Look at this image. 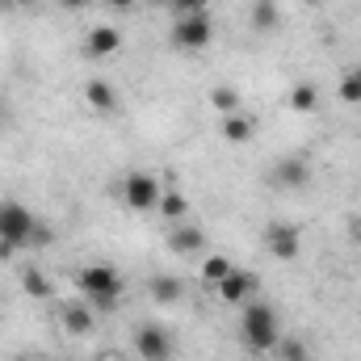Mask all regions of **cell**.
<instances>
[{
  "label": "cell",
  "instance_id": "cell-1",
  "mask_svg": "<svg viewBox=\"0 0 361 361\" xmlns=\"http://www.w3.org/2000/svg\"><path fill=\"white\" fill-rule=\"evenodd\" d=\"M240 341L248 345V353H273V345L281 341V328H277V311H273L269 302H257V298L244 302Z\"/></svg>",
  "mask_w": 361,
  "mask_h": 361
},
{
  "label": "cell",
  "instance_id": "cell-2",
  "mask_svg": "<svg viewBox=\"0 0 361 361\" xmlns=\"http://www.w3.org/2000/svg\"><path fill=\"white\" fill-rule=\"evenodd\" d=\"M76 286L92 302V311H114L118 298H122V273L114 265H85L76 273Z\"/></svg>",
  "mask_w": 361,
  "mask_h": 361
},
{
  "label": "cell",
  "instance_id": "cell-3",
  "mask_svg": "<svg viewBox=\"0 0 361 361\" xmlns=\"http://www.w3.org/2000/svg\"><path fill=\"white\" fill-rule=\"evenodd\" d=\"M169 42H173L177 51H206V47L214 42V21H210V13H180L177 21H173V30H169Z\"/></svg>",
  "mask_w": 361,
  "mask_h": 361
},
{
  "label": "cell",
  "instance_id": "cell-4",
  "mask_svg": "<svg viewBox=\"0 0 361 361\" xmlns=\"http://www.w3.org/2000/svg\"><path fill=\"white\" fill-rule=\"evenodd\" d=\"M34 227H38V214H34L30 206H21V202H13V197L0 202V240L25 248V244L34 240Z\"/></svg>",
  "mask_w": 361,
  "mask_h": 361
},
{
  "label": "cell",
  "instance_id": "cell-5",
  "mask_svg": "<svg viewBox=\"0 0 361 361\" xmlns=\"http://www.w3.org/2000/svg\"><path fill=\"white\" fill-rule=\"evenodd\" d=\"M160 180L152 177V173H126L122 177V202L130 206V210H139V214H152V210H160Z\"/></svg>",
  "mask_w": 361,
  "mask_h": 361
},
{
  "label": "cell",
  "instance_id": "cell-6",
  "mask_svg": "<svg viewBox=\"0 0 361 361\" xmlns=\"http://www.w3.org/2000/svg\"><path fill=\"white\" fill-rule=\"evenodd\" d=\"M135 353L143 361H173L177 345H173V336L160 324H139L135 328Z\"/></svg>",
  "mask_w": 361,
  "mask_h": 361
},
{
  "label": "cell",
  "instance_id": "cell-7",
  "mask_svg": "<svg viewBox=\"0 0 361 361\" xmlns=\"http://www.w3.org/2000/svg\"><path fill=\"white\" fill-rule=\"evenodd\" d=\"M269 185L273 189H286V193L307 189V185H311V160H302V156H281L269 169Z\"/></svg>",
  "mask_w": 361,
  "mask_h": 361
},
{
  "label": "cell",
  "instance_id": "cell-8",
  "mask_svg": "<svg viewBox=\"0 0 361 361\" xmlns=\"http://www.w3.org/2000/svg\"><path fill=\"white\" fill-rule=\"evenodd\" d=\"M265 248H269V257H277V261H294L298 248H302V235H298L294 223L273 219L269 227H265Z\"/></svg>",
  "mask_w": 361,
  "mask_h": 361
},
{
  "label": "cell",
  "instance_id": "cell-9",
  "mask_svg": "<svg viewBox=\"0 0 361 361\" xmlns=\"http://www.w3.org/2000/svg\"><path fill=\"white\" fill-rule=\"evenodd\" d=\"M219 298L223 302H231V307H244L248 298H252V290H257V273H248V269H231L219 286Z\"/></svg>",
  "mask_w": 361,
  "mask_h": 361
},
{
  "label": "cell",
  "instance_id": "cell-10",
  "mask_svg": "<svg viewBox=\"0 0 361 361\" xmlns=\"http://www.w3.org/2000/svg\"><path fill=\"white\" fill-rule=\"evenodd\" d=\"M118 51H122V34L114 25H92L89 34H85V55L89 59H109Z\"/></svg>",
  "mask_w": 361,
  "mask_h": 361
},
{
  "label": "cell",
  "instance_id": "cell-11",
  "mask_svg": "<svg viewBox=\"0 0 361 361\" xmlns=\"http://www.w3.org/2000/svg\"><path fill=\"white\" fill-rule=\"evenodd\" d=\"M169 248H173L177 257H197V252L206 248V231L193 227V223H173V231H169Z\"/></svg>",
  "mask_w": 361,
  "mask_h": 361
},
{
  "label": "cell",
  "instance_id": "cell-12",
  "mask_svg": "<svg viewBox=\"0 0 361 361\" xmlns=\"http://www.w3.org/2000/svg\"><path fill=\"white\" fill-rule=\"evenodd\" d=\"M252 135H257V118H252V114L235 109V114L223 118V139H227V143H252Z\"/></svg>",
  "mask_w": 361,
  "mask_h": 361
},
{
  "label": "cell",
  "instance_id": "cell-13",
  "mask_svg": "<svg viewBox=\"0 0 361 361\" xmlns=\"http://www.w3.org/2000/svg\"><path fill=\"white\" fill-rule=\"evenodd\" d=\"M85 97H89V105L97 114H118V105H122V97H118V89L109 80H89L85 85Z\"/></svg>",
  "mask_w": 361,
  "mask_h": 361
},
{
  "label": "cell",
  "instance_id": "cell-14",
  "mask_svg": "<svg viewBox=\"0 0 361 361\" xmlns=\"http://www.w3.org/2000/svg\"><path fill=\"white\" fill-rule=\"evenodd\" d=\"M152 298L156 302H164V307H173L185 298V281L173 277V273H160V277H152Z\"/></svg>",
  "mask_w": 361,
  "mask_h": 361
},
{
  "label": "cell",
  "instance_id": "cell-15",
  "mask_svg": "<svg viewBox=\"0 0 361 361\" xmlns=\"http://www.w3.org/2000/svg\"><path fill=\"white\" fill-rule=\"evenodd\" d=\"M63 328H68V336H89L92 328H97V315H92V307H63Z\"/></svg>",
  "mask_w": 361,
  "mask_h": 361
},
{
  "label": "cell",
  "instance_id": "cell-16",
  "mask_svg": "<svg viewBox=\"0 0 361 361\" xmlns=\"http://www.w3.org/2000/svg\"><path fill=\"white\" fill-rule=\"evenodd\" d=\"M248 21H252V30H257V34H269V30H277V25H281V8H277V0H257Z\"/></svg>",
  "mask_w": 361,
  "mask_h": 361
},
{
  "label": "cell",
  "instance_id": "cell-17",
  "mask_svg": "<svg viewBox=\"0 0 361 361\" xmlns=\"http://www.w3.org/2000/svg\"><path fill=\"white\" fill-rule=\"evenodd\" d=\"M315 105H319V89H315L311 80H298V85L290 89V109H294V114H315Z\"/></svg>",
  "mask_w": 361,
  "mask_h": 361
},
{
  "label": "cell",
  "instance_id": "cell-18",
  "mask_svg": "<svg viewBox=\"0 0 361 361\" xmlns=\"http://www.w3.org/2000/svg\"><path fill=\"white\" fill-rule=\"evenodd\" d=\"M210 105H214V114H223V118L235 114V109H244V105H240V92L231 89V85H214V89H210Z\"/></svg>",
  "mask_w": 361,
  "mask_h": 361
},
{
  "label": "cell",
  "instance_id": "cell-19",
  "mask_svg": "<svg viewBox=\"0 0 361 361\" xmlns=\"http://www.w3.org/2000/svg\"><path fill=\"white\" fill-rule=\"evenodd\" d=\"M160 214H164L169 223H185V214H189V202H185V193H180V189H169V193L160 197Z\"/></svg>",
  "mask_w": 361,
  "mask_h": 361
},
{
  "label": "cell",
  "instance_id": "cell-20",
  "mask_svg": "<svg viewBox=\"0 0 361 361\" xmlns=\"http://www.w3.org/2000/svg\"><path fill=\"white\" fill-rule=\"evenodd\" d=\"M273 357L277 361H311V349H307L298 336H281V341L273 345Z\"/></svg>",
  "mask_w": 361,
  "mask_h": 361
},
{
  "label": "cell",
  "instance_id": "cell-21",
  "mask_svg": "<svg viewBox=\"0 0 361 361\" xmlns=\"http://www.w3.org/2000/svg\"><path fill=\"white\" fill-rule=\"evenodd\" d=\"M336 97H341V101H349V105H361V68H349V72H341Z\"/></svg>",
  "mask_w": 361,
  "mask_h": 361
},
{
  "label": "cell",
  "instance_id": "cell-22",
  "mask_svg": "<svg viewBox=\"0 0 361 361\" xmlns=\"http://www.w3.org/2000/svg\"><path fill=\"white\" fill-rule=\"evenodd\" d=\"M231 269H235V265H231L227 257H206V261H202V281H206V286H219Z\"/></svg>",
  "mask_w": 361,
  "mask_h": 361
},
{
  "label": "cell",
  "instance_id": "cell-23",
  "mask_svg": "<svg viewBox=\"0 0 361 361\" xmlns=\"http://www.w3.org/2000/svg\"><path fill=\"white\" fill-rule=\"evenodd\" d=\"M21 286H25L30 298H51V281L42 277V269H25L21 273Z\"/></svg>",
  "mask_w": 361,
  "mask_h": 361
},
{
  "label": "cell",
  "instance_id": "cell-24",
  "mask_svg": "<svg viewBox=\"0 0 361 361\" xmlns=\"http://www.w3.org/2000/svg\"><path fill=\"white\" fill-rule=\"evenodd\" d=\"M173 4H177V13H206L214 0H173Z\"/></svg>",
  "mask_w": 361,
  "mask_h": 361
},
{
  "label": "cell",
  "instance_id": "cell-25",
  "mask_svg": "<svg viewBox=\"0 0 361 361\" xmlns=\"http://www.w3.org/2000/svg\"><path fill=\"white\" fill-rule=\"evenodd\" d=\"M30 244H51V227H42V223H38V227H34V240H30Z\"/></svg>",
  "mask_w": 361,
  "mask_h": 361
},
{
  "label": "cell",
  "instance_id": "cell-26",
  "mask_svg": "<svg viewBox=\"0 0 361 361\" xmlns=\"http://www.w3.org/2000/svg\"><path fill=\"white\" fill-rule=\"evenodd\" d=\"M13 252H17V244H8V240H0V261H8Z\"/></svg>",
  "mask_w": 361,
  "mask_h": 361
},
{
  "label": "cell",
  "instance_id": "cell-27",
  "mask_svg": "<svg viewBox=\"0 0 361 361\" xmlns=\"http://www.w3.org/2000/svg\"><path fill=\"white\" fill-rule=\"evenodd\" d=\"M105 4H109V8H130L135 0H105Z\"/></svg>",
  "mask_w": 361,
  "mask_h": 361
},
{
  "label": "cell",
  "instance_id": "cell-28",
  "mask_svg": "<svg viewBox=\"0 0 361 361\" xmlns=\"http://www.w3.org/2000/svg\"><path fill=\"white\" fill-rule=\"evenodd\" d=\"M63 8H80V4H89V0H59Z\"/></svg>",
  "mask_w": 361,
  "mask_h": 361
},
{
  "label": "cell",
  "instance_id": "cell-29",
  "mask_svg": "<svg viewBox=\"0 0 361 361\" xmlns=\"http://www.w3.org/2000/svg\"><path fill=\"white\" fill-rule=\"evenodd\" d=\"M4 4H13V8H30L34 0H4Z\"/></svg>",
  "mask_w": 361,
  "mask_h": 361
}]
</instances>
